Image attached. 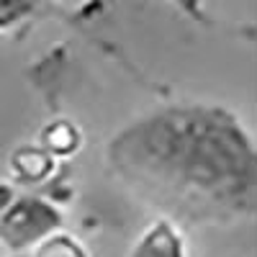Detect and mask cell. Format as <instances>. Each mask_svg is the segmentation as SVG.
<instances>
[{"instance_id": "1", "label": "cell", "mask_w": 257, "mask_h": 257, "mask_svg": "<svg viewBox=\"0 0 257 257\" xmlns=\"http://www.w3.org/2000/svg\"><path fill=\"white\" fill-rule=\"evenodd\" d=\"M105 157L139 201L178 226H231L257 211L254 142L224 105L149 111L116 132Z\"/></svg>"}, {"instance_id": "2", "label": "cell", "mask_w": 257, "mask_h": 257, "mask_svg": "<svg viewBox=\"0 0 257 257\" xmlns=\"http://www.w3.org/2000/svg\"><path fill=\"white\" fill-rule=\"evenodd\" d=\"M64 216L57 203L44 196H16L8 211L0 216V242L11 252H29L54 231H59Z\"/></svg>"}, {"instance_id": "3", "label": "cell", "mask_w": 257, "mask_h": 257, "mask_svg": "<svg viewBox=\"0 0 257 257\" xmlns=\"http://www.w3.org/2000/svg\"><path fill=\"white\" fill-rule=\"evenodd\" d=\"M128 257H188L183 226L165 216L149 224L128 249Z\"/></svg>"}, {"instance_id": "4", "label": "cell", "mask_w": 257, "mask_h": 257, "mask_svg": "<svg viewBox=\"0 0 257 257\" xmlns=\"http://www.w3.org/2000/svg\"><path fill=\"white\" fill-rule=\"evenodd\" d=\"M54 157L47 152L44 147H18L13 157H11V173L18 183H26V185H36V183H44L52 178L54 173Z\"/></svg>"}, {"instance_id": "5", "label": "cell", "mask_w": 257, "mask_h": 257, "mask_svg": "<svg viewBox=\"0 0 257 257\" xmlns=\"http://www.w3.org/2000/svg\"><path fill=\"white\" fill-rule=\"evenodd\" d=\"M80 128L72 123V121H52L44 132H41V147L54 157V160H62V157H72L77 149H80Z\"/></svg>"}, {"instance_id": "6", "label": "cell", "mask_w": 257, "mask_h": 257, "mask_svg": "<svg viewBox=\"0 0 257 257\" xmlns=\"http://www.w3.org/2000/svg\"><path fill=\"white\" fill-rule=\"evenodd\" d=\"M34 257H90L77 237H70L62 229L34 247Z\"/></svg>"}, {"instance_id": "7", "label": "cell", "mask_w": 257, "mask_h": 257, "mask_svg": "<svg viewBox=\"0 0 257 257\" xmlns=\"http://www.w3.org/2000/svg\"><path fill=\"white\" fill-rule=\"evenodd\" d=\"M39 8L41 6L36 0H0V34L13 31L16 26L26 24Z\"/></svg>"}, {"instance_id": "8", "label": "cell", "mask_w": 257, "mask_h": 257, "mask_svg": "<svg viewBox=\"0 0 257 257\" xmlns=\"http://www.w3.org/2000/svg\"><path fill=\"white\" fill-rule=\"evenodd\" d=\"M167 3H173L175 8H180L188 18L193 21H206V11H203V0H167Z\"/></svg>"}, {"instance_id": "9", "label": "cell", "mask_w": 257, "mask_h": 257, "mask_svg": "<svg viewBox=\"0 0 257 257\" xmlns=\"http://www.w3.org/2000/svg\"><path fill=\"white\" fill-rule=\"evenodd\" d=\"M18 196L16 193V188L11 185V183H6V180H0V216L8 211V206L13 203V198Z\"/></svg>"}, {"instance_id": "10", "label": "cell", "mask_w": 257, "mask_h": 257, "mask_svg": "<svg viewBox=\"0 0 257 257\" xmlns=\"http://www.w3.org/2000/svg\"><path fill=\"white\" fill-rule=\"evenodd\" d=\"M0 257H16V252H11L3 242H0Z\"/></svg>"}, {"instance_id": "11", "label": "cell", "mask_w": 257, "mask_h": 257, "mask_svg": "<svg viewBox=\"0 0 257 257\" xmlns=\"http://www.w3.org/2000/svg\"><path fill=\"white\" fill-rule=\"evenodd\" d=\"M36 3H39V6H44V3H49V0H36Z\"/></svg>"}]
</instances>
